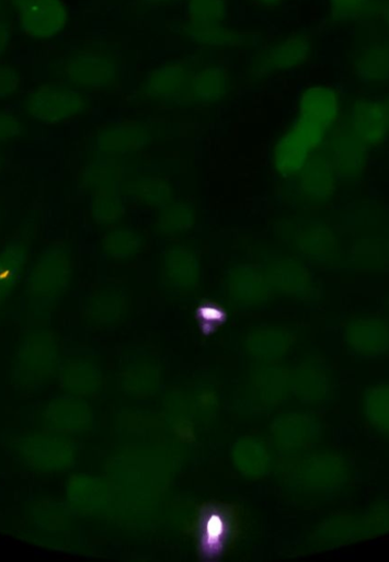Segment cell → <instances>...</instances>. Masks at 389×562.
I'll list each match as a JSON object with an SVG mask.
<instances>
[{
    "mask_svg": "<svg viewBox=\"0 0 389 562\" xmlns=\"http://www.w3.org/2000/svg\"><path fill=\"white\" fill-rule=\"evenodd\" d=\"M9 448L25 470L46 475L68 469L73 460L70 441L54 431L20 434L11 439Z\"/></svg>",
    "mask_w": 389,
    "mask_h": 562,
    "instance_id": "obj_1",
    "label": "cell"
},
{
    "mask_svg": "<svg viewBox=\"0 0 389 562\" xmlns=\"http://www.w3.org/2000/svg\"><path fill=\"white\" fill-rule=\"evenodd\" d=\"M72 257L64 246L45 249L26 274V294L36 301H55L72 279Z\"/></svg>",
    "mask_w": 389,
    "mask_h": 562,
    "instance_id": "obj_2",
    "label": "cell"
},
{
    "mask_svg": "<svg viewBox=\"0 0 389 562\" xmlns=\"http://www.w3.org/2000/svg\"><path fill=\"white\" fill-rule=\"evenodd\" d=\"M389 532V501H378L366 513H341L323 526V539L332 547L367 541Z\"/></svg>",
    "mask_w": 389,
    "mask_h": 562,
    "instance_id": "obj_3",
    "label": "cell"
},
{
    "mask_svg": "<svg viewBox=\"0 0 389 562\" xmlns=\"http://www.w3.org/2000/svg\"><path fill=\"white\" fill-rule=\"evenodd\" d=\"M59 342L49 330L28 333L18 349L14 376L19 383H39L54 377L58 369Z\"/></svg>",
    "mask_w": 389,
    "mask_h": 562,
    "instance_id": "obj_4",
    "label": "cell"
},
{
    "mask_svg": "<svg viewBox=\"0 0 389 562\" xmlns=\"http://www.w3.org/2000/svg\"><path fill=\"white\" fill-rule=\"evenodd\" d=\"M340 98L335 89L327 85H312L299 100L298 116L294 124L317 148L339 122Z\"/></svg>",
    "mask_w": 389,
    "mask_h": 562,
    "instance_id": "obj_5",
    "label": "cell"
},
{
    "mask_svg": "<svg viewBox=\"0 0 389 562\" xmlns=\"http://www.w3.org/2000/svg\"><path fill=\"white\" fill-rule=\"evenodd\" d=\"M88 107V99L77 89L55 83L39 85L27 101L30 116L46 125L70 122Z\"/></svg>",
    "mask_w": 389,
    "mask_h": 562,
    "instance_id": "obj_6",
    "label": "cell"
},
{
    "mask_svg": "<svg viewBox=\"0 0 389 562\" xmlns=\"http://www.w3.org/2000/svg\"><path fill=\"white\" fill-rule=\"evenodd\" d=\"M21 33L33 39H50L61 34L69 12L64 0H32L16 12Z\"/></svg>",
    "mask_w": 389,
    "mask_h": 562,
    "instance_id": "obj_7",
    "label": "cell"
},
{
    "mask_svg": "<svg viewBox=\"0 0 389 562\" xmlns=\"http://www.w3.org/2000/svg\"><path fill=\"white\" fill-rule=\"evenodd\" d=\"M115 58L103 50H80L71 55L65 74L73 84L85 89H102L116 80Z\"/></svg>",
    "mask_w": 389,
    "mask_h": 562,
    "instance_id": "obj_8",
    "label": "cell"
},
{
    "mask_svg": "<svg viewBox=\"0 0 389 562\" xmlns=\"http://www.w3.org/2000/svg\"><path fill=\"white\" fill-rule=\"evenodd\" d=\"M312 54L308 35H291L268 45L258 54L252 72L259 77L291 70L306 65Z\"/></svg>",
    "mask_w": 389,
    "mask_h": 562,
    "instance_id": "obj_9",
    "label": "cell"
},
{
    "mask_svg": "<svg viewBox=\"0 0 389 562\" xmlns=\"http://www.w3.org/2000/svg\"><path fill=\"white\" fill-rule=\"evenodd\" d=\"M193 76L183 64H168L148 73L142 93L153 100L193 104Z\"/></svg>",
    "mask_w": 389,
    "mask_h": 562,
    "instance_id": "obj_10",
    "label": "cell"
},
{
    "mask_svg": "<svg viewBox=\"0 0 389 562\" xmlns=\"http://www.w3.org/2000/svg\"><path fill=\"white\" fill-rule=\"evenodd\" d=\"M263 271L274 294L296 300H305L312 293V275L308 266L295 257L268 260Z\"/></svg>",
    "mask_w": 389,
    "mask_h": 562,
    "instance_id": "obj_11",
    "label": "cell"
},
{
    "mask_svg": "<svg viewBox=\"0 0 389 562\" xmlns=\"http://www.w3.org/2000/svg\"><path fill=\"white\" fill-rule=\"evenodd\" d=\"M229 299L237 306H262L275 295L265 277L263 266L255 264H238L226 278Z\"/></svg>",
    "mask_w": 389,
    "mask_h": 562,
    "instance_id": "obj_12",
    "label": "cell"
},
{
    "mask_svg": "<svg viewBox=\"0 0 389 562\" xmlns=\"http://www.w3.org/2000/svg\"><path fill=\"white\" fill-rule=\"evenodd\" d=\"M367 146L356 135L348 122L341 125L329 139L328 154L342 177L353 180L361 175L367 162Z\"/></svg>",
    "mask_w": 389,
    "mask_h": 562,
    "instance_id": "obj_13",
    "label": "cell"
},
{
    "mask_svg": "<svg viewBox=\"0 0 389 562\" xmlns=\"http://www.w3.org/2000/svg\"><path fill=\"white\" fill-rule=\"evenodd\" d=\"M348 124L367 148L380 145L389 134L385 101L356 100L351 108Z\"/></svg>",
    "mask_w": 389,
    "mask_h": 562,
    "instance_id": "obj_14",
    "label": "cell"
},
{
    "mask_svg": "<svg viewBox=\"0 0 389 562\" xmlns=\"http://www.w3.org/2000/svg\"><path fill=\"white\" fill-rule=\"evenodd\" d=\"M201 280V266L197 256L191 250L178 246L167 251L162 266V283L169 291H194L199 287Z\"/></svg>",
    "mask_w": 389,
    "mask_h": 562,
    "instance_id": "obj_15",
    "label": "cell"
},
{
    "mask_svg": "<svg viewBox=\"0 0 389 562\" xmlns=\"http://www.w3.org/2000/svg\"><path fill=\"white\" fill-rule=\"evenodd\" d=\"M346 343L364 357L386 353L389 349V321L378 317L354 319L346 329Z\"/></svg>",
    "mask_w": 389,
    "mask_h": 562,
    "instance_id": "obj_16",
    "label": "cell"
},
{
    "mask_svg": "<svg viewBox=\"0 0 389 562\" xmlns=\"http://www.w3.org/2000/svg\"><path fill=\"white\" fill-rule=\"evenodd\" d=\"M299 173V188L313 203L327 200L336 191V169L328 152L310 156Z\"/></svg>",
    "mask_w": 389,
    "mask_h": 562,
    "instance_id": "obj_17",
    "label": "cell"
},
{
    "mask_svg": "<svg viewBox=\"0 0 389 562\" xmlns=\"http://www.w3.org/2000/svg\"><path fill=\"white\" fill-rule=\"evenodd\" d=\"M151 140L148 128L140 123L116 124L99 134L98 150L104 157L135 154Z\"/></svg>",
    "mask_w": 389,
    "mask_h": 562,
    "instance_id": "obj_18",
    "label": "cell"
},
{
    "mask_svg": "<svg viewBox=\"0 0 389 562\" xmlns=\"http://www.w3.org/2000/svg\"><path fill=\"white\" fill-rule=\"evenodd\" d=\"M316 150L309 138L293 126L278 141L274 163L277 172L284 176L297 174Z\"/></svg>",
    "mask_w": 389,
    "mask_h": 562,
    "instance_id": "obj_19",
    "label": "cell"
},
{
    "mask_svg": "<svg viewBox=\"0 0 389 562\" xmlns=\"http://www.w3.org/2000/svg\"><path fill=\"white\" fill-rule=\"evenodd\" d=\"M295 243L299 252L314 260H332L340 251L334 231L319 223H309L299 228Z\"/></svg>",
    "mask_w": 389,
    "mask_h": 562,
    "instance_id": "obj_20",
    "label": "cell"
},
{
    "mask_svg": "<svg viewBox=\"0 0 389 562\" xmlns=\"http://www.w3.org/2000/svg\"><path fill=\"white\" fill-rule=\"evenodd\" d=\"M28 256L27 246L19 240L10 242L0 251V307L11 299Z\"/></svg>",
    "mask_w": 389,
    "mask_h": 562,
    "instance_id": "obj_21",
    "label": "cell"
},
{
    "mask_svg": "<svg viewBox=\"0 0 389 562\" xmlns=\"http://www.w3.org/2000/svg\"><path fill=\"white\" fill-rule=\"evenodd\" d=\"M355 76L365 83H384L389 80V45L371 44L354 56Z\"/></svg>",
    "mask_w": 389,
    "mask_h": 562,
    "instance_id": "obj_22",
    "label": "cell"
},
{
    "mask_svg": "<svg viewBox=\"0 0 389 562\" xmlns=\"http://www.w3.org/2000/svg\"><path fill=\"white\" fill-rule=\"evenodd\" d=\"M43 418L48 431L81 429L87 423V409L77 401L58 399L44 408Z\"/></svg>",
    "mask_w": 389,
    "mask_h": 562,
    "instance_id": "obj_23",
    "label": "cell"
},
{
    "mask_svg": "<svg viewBox=\"0 0 389 562\" xmlns=\"http://www.w3.org/2000/svg\"><path fill=\"white\" fill-rule=\"evenodd\" d=\"M130 193L140 205L151 209H163L172 200V187L167 176L149 174L138 177Z\"/></svg>",
    "mask_w": 389,
    "mask_h": 562,
    "instance_id": "obj_24",
    "label": "cell"
},
{
    "mask_svg": "<svg viewBox=\"0 0 389 562\" xmlns=\"http://www.w3.org/2000/svg\"><path fill=\"white\" fill-rule=\"evenodd\" d=\"M190 38L208 46H231L242 43L241 34H236L224 23V20L190 19L186 27Z\"/></svg>",
    "mask_w": 389,
    "mask_h": 562,
    "instance_id": "obj_25",
    "label": "cell"
},
{
    "mask_svg": "<svg viewBox=\"0 0 389 562\" xmlns=\"http://www.w3.org/2000/svg\"><path fill=\"white\" fill-rule=\"evenodd\" d=\"M195 222V207L186 202H176L168 204L160 210L156 228L162 236L175 237L190 231Z\"/></svg>",
    "mask_w": 389,
    "mask_h": 562,
    "instance_id": "obj_26",
    "label": "cell"
},
{
    "mask_svg": "<svg viewBox=\"0 0 389 562\" xmlns=\"http://www.w3.org/2000/svg\"><path fill=\"white\" fill-rule=\"evenodd\" d=\"M123 180L124 168L104 161L85 165L80 174L81 186L92 194L117 188Z\"/></svg>",
    "mask_w": 389,
    "mask_h": 562,
    "instance_id": "obj_27",
    "label": "cell"
},
{
    "mask_svg": "<svg viewBox=\"0 0 389 562\" xmlns=\"http://www.w3.org/2000/svg\"><path fill=\"white\" fill-rule=\"evenodd\" d=\"M102 246L108 257L115 261H127L140 252L142 240L136 229L122 227L108 231L103 237Z\"/></svg>",
    "mask_w": 389,
    "mask_h": 562,
    "instance_id": "obj_28",
    "label": "cell"
},
{
    "mask_svg": "<svg viewBox=\"0 0 389 562\" xmlns=\"http://www.w3.org/2000/svg\"><path fill=\"white\" fill-rule=\"evenodd\" d=\"M365 404L369 424L389 440V382H376L368 388Z\"/></svg>",
    "mask_w": 389,
    "mask_h": 562,
    "instance_id": "obj_29",
    "label": "cell"
},
{
    "mask_svg": "<svg viewBox=\"0 0 389 562\" xmlns=\"http://www.w3.org/2000/svg\"><path fill=\"white\" fill-rule=\"evenodd\" d=\"M227 91L226 71L207 68L193 76V103L209 104L220 101Z\"/></svg>",
    "mask_w": 389,
    "mask_h": 562,
    "instance_id": "obj_30",
    "label": "cell"
},
{
    "mask_svg": "<svg viewBox=\"0 0 389 562\" xmlns=\"http://www.w3.org/2000/svg\"><path fill=\"white\" fill-rule=\"evenodd\" d=\"M92 214L99 225L112 226L126 216V205L118 187L93 194Z\"/></svg>",
    "mask_w": 389,
    "mask_h": 562,
    "instance_id": "obj_31",
    "label": "cell"
},
{
    "mask_svg": "<svg viewBox=\"0 0 389 562\" xmlns=\"http://www.w3.org/2000/svg\"><path fill=\"white\" fill-rule=\"evenodd\" d=\"M329 8L339 23L362 21L382 10L378 0H329Z\"/></svg>",
    "mask_w": 389,
    "mask_h": 562,
    "instance_id": "obj_32",
    "label": "cell"
},
{
    "mask_svg": "<svg viewBox=\"0 0 389 562\" xmlns=\"http://www.w3.org/2000/svg\"><path fill=\"white\" fill-rule=\"evenodd\" d=\"M89 369L85 364L80 362H67L62 367V385L70 393H77L87 387L85 376Z\"/></svg>",
    "mask_w": 389,
    "mask_h": 562,
    "instance_id": "obj_33",
    "label": "cell"
},
{
    "mask_svg": "<svg viewBox=\"0 0 389 562\" xmlns=\"http://www.w3.org/2000/svg\"><path fill=\"white\" fill-rule=\"evenodd\" d=\"M225 0H190V19L224 20Z\"/></svg>",
    "mask_w": 389,
    "mask_h": 562,
    "instance_id": "obj_34",
    "label": "cell"
},
{
    "mask_svg": "<svg viewBox=\"0 0 389 562\" xmlns=\"http://www.w3.org/2000/svg\"><path fill=\"white\" fill-rule=\"evenodd\" d=\"M123 305V294L108 289L95 296L92 308L96 316L108 318L115 316Z\"/></svg>",
    "mask_w": 389,
    "mask_h": 562,
    "instance_id": "obj_35",
    "label": "cell"
},
{
    "mask_svg": "<svg viewBox=\"0 0 389 562\" xmlns=\"http://www.w3.org/2000/svg\"><path fill=\"white\" fill-rule=\"evenodd\" d=\"M21 77L16 69L0 66V99H8L18 93Z\"/></svg>",
    "mask_w": 389,
    "mask_h": 562,
    "instance_id": "obj_36",
    "label": "cell"
},
{
    "mask_svg": "<svg viewBox=\"0 0 389 562\" xmlns=\"http://www.w3.org/2000/svg\"><path fill=\"white\" fill-rule=\"evenodd\" d=\"M23 133L20 117L9 111H0V141L16 138Z\"/></svg>",
    "mask_w": 389,
    "mask_h": 562,
    "instance_id": "obj_37",
    "label": "cell"
},
{
    "mask_svg": "<svg viewBox=\"0 0 389 562\" xmlns=\"http://www.w3.org/2000/svg\"><path fill=\"white\" fill-rule=\"evenodd\" d=\"M11 37V25L8 22L0 21V56H2L7 51Z\"/></svg>",
    "mask_w": 389,
    "mask_h": 562,
    "instance_id": "obj_38",
    "label": "cell"
},
{
    "mask_svg": "<svg viewBox=\"0 0 389 562\" xmlns=\"http://www.w3.org/2000/svg\"><path fill=\"white\" fill-rule=\"evenodd\" d=\"M284 2L285 0H251V3L260 9H273Z\"/></svg>",
    "mask_w": 389,
    "mask_h": 562,
    "instance_id": "obj_39",
    "label": "cell"
},
{
    "mask_svg": "<svg viewBox=\"0 0 389 562\" xmlns=\"http://www.w3.org/2000/svg\"><path fill=\"white\" fill-rule=\"evenodd\" d=\"M30 2H32V0H10L11 7L16 12L20 11L22 8H24Z\"/></svg>",
    "mask_w": 389,
    "mask_h": 562,
    "instance_id": "obj_40",
    "label": "cell"
},
{
    "mask_svg": "<svg viewBox=\"0 0 389 562\" xmlns=\"http://www.w3.org/2000/svg\"><path fill=\"white\" fill-rule=\"evenodd\" d=\"M142 2L148 5H161L164 3L172 2V0H142Z\"/></svg>",
    "mask_w": 389,
    "mask_h": 562,
    "instance_id": "obj_41",
    "label": "cell"
},
{
    "mask_svg": "<svg viewBox=\"0 0 389 562\" xmlns=\"http://www.w3.org/2000/svg\"><path fill=\"white\" fill-rule=\"evenodd\" d=\"M382 11H384V16H385V21H386L387 30H388V35H389V3H387L382 8Z\"/></svg>",
    "mask_w": 389,
    "mask_h": 562,
    "instance_id": "obj_42",
    "label": "cell"
},
{
    "mask_svg": "<svg viewBox=\"0 0 389 562\" xmlns=\"http://www.w3.org/2000/svg\"><path fill=\"white\" fill-rule=\"evenodd\" d=\"M4 165V157L2 156V153H0V169H2Z\"/></svg>",
    "mask_w": 389,
    "mask_h": 562,
    "instance_id": "obj_43",
    "label": "cell"
},
{
    "mask_svg": "<svg viewBox=\"0 0 389 562\" xmlns=\"http://www.w3.org/2000/svg\"><path fill=\"white\" fill-rule=\"evenodd\" d=\"M7 0H0V11L4 9Z\"/></svg>",
    "mask_w": 389,
    "mask_h": 562,
    "instance_id": "obj_44",
    "label": "cell"
},
{
    "mask_svg": "<svg viewBox=\"0 0 389 562\" xmlns=\"http://www.w3.org/2000/svg\"><path fill=\"white\" fill-rule=\"evenodd\" d=\"M385 101V104H386V107H387V112H388V117H389V98L384 100Z\"/></svg>",
    "mask_w": 389,
    "mask_h": 562,
    "instance_id": "obj_45",
    "label": "cell"
}]
</instances>
